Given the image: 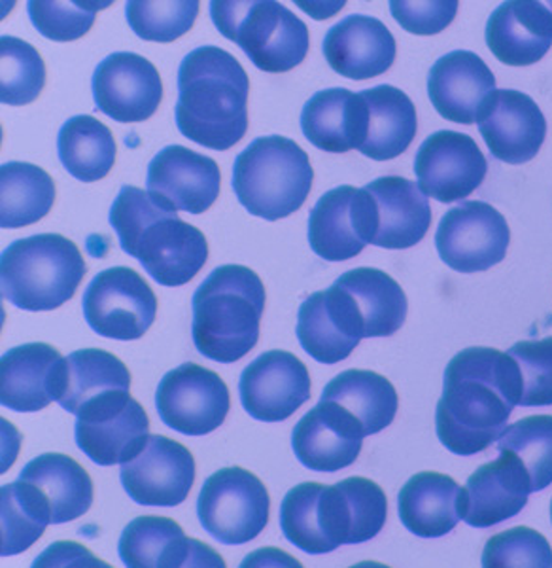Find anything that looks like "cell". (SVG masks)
I'll return each instance as SVG.
<instances>
[{
	"instance_id": "obj_1",
	"label": "cell",
	"mask_w": 552,
	"mask_h": 568,
	"mask_svg": "<svg viewBox=\"0 0 552 568\" xmlns=\"http://www.w3.org/2000/svg\"><path fill=\"white\" fill-rule=\"evenodd\" d=\"M521 396V368L513 356L490 347L463 349L444 369L437 438L460 457L487 452L508 428Z\"/></svg>"
},
{
	"instance_id": "obj_2",
	"label": "cell",
	"mask_w": 552,
	"mask_h": 568,
	"mask_svg": "<svg viewBox=\"0 0 552 568\" xmlns=\"http://www.w3.org/2000/svg\"><path fill=\"white\" fill-rule=\"evenodd\" d=\"M388 516V500L371 479L352 476L339 484L292 487L280 504L286 540L308 556H324L343 544L369 542Z\"/></svg>"
},
{
	"instance_id": "obj_3",
	"label": "cell",
	"mask_w": 552,
	"mask_h": 568,
	"mask_svg": "<svg viewBox=\"0 0 552 568\" xmlns=\"http://www.w3.org/2000/svg\"><path fill=\"white\" fill-rule=\"evenodd\" d=\"M248 74L232 53L195 48L178 69L176 128L205 149H233L248 131Z\"/></svg>"
},
{
	"instance_id": "obj_4",
	"label": "cell",
	"mask_w": 552,
	"mask_h": 568,
	"mask_svg": "<svg viewBox=\"0 0 552 568\" xmlns=\"http://www.w3.org/2000/svg\"><path fill=\"white\" fill-rule=\"evenodd\" d=\"M109 222L123 252L139 260L163 286L190 283L208 260L205 233L160 205L142 187L122 186L110 207Z\"/></svg>"
},
{
	"instance_id": "obj_5",
	"label": "cell",
	"mask_w": 552,
	"mask_h": 568,
	"mask_svg": "<svg viewBox=\"0 0 552 568\" xmlns=\"http://www.w3.org/2000/svg\"><path fill=\"white\" fill-rule=\"evenodd\" d=\"M265 300V284L251 267H216L193 294L195 349L219 364L245 358L259 339Z\"/></svg>"
},
{
	"instance_id": "obj_6",
	"label": "cell",
	"mask_w": 552,
	"mask_h": 568,
	"mask_svg": "<svg viewBox=\"0 0 552 568\" xmlns=\"http://www.w3.org/2000/svg\"><path fill=\"white\" fill-rule=\"evenodd\" d=\"M82 252L59 233L13 241L0 258L2 297L18 310L53 311L67 304L85 277Z\"/></svg>"
},
{
	"instance_id": "obj_7",
	"label": "cell",
	"mask_w": 552,
	"mask_h": 568,
	"mask_svg": "<svg viewBox=\"0 0 552 568\" xmlns=\"http://www.w3.org/2000/svg\"><path fill=\"white\" fill-rule=\"evenodd\" d=\"M315 171L307 152L292 139L259 136L233 163V190L243 207L257 219L276 222L296 213L307 201Z\"/></svg>"
},
{
	"instance_id": "obj_8",
	"label": "cell",
	"mask_w": 552,
	"mask_h": 568,
	"mask_svg": "<svg viewBox=\"0 0 552 568\" xmlns=\"http://www.w3.org/2000/svg\"><path fill=\"white\" fill-rule=\"evenodd\" d=\"M211 18L264 72H288L301 65L310 48L308 27L275 0H214Z\"/></svg>"
},
{
	"instance_id": "obj_9",
	"label": "cell",
	"mask_w": 552,
	"mask_h": 568,
	"mask_svg": "<svg viewBox=\"0 0 552 568\" xmlns=\"http://www.w3.org/2000/svg\"><path fill=\"white\" fill-rule=\"evenodd\" d=\"M270 498L256 474L227 466L206 478L197 516L208 535L227 546L252 542L269 524Z\"/></svg>"
},
{
	"instance_id": "obj_10",
	"label": "cell",
	"mask_w": 552,
	"mask_h": 568,
	"mask_svg": "<svg viewBox=\"0 0 552 568\" xmlns=\"http://www.w3.org/2000/svg\"><path fill=\"white\" fill-rule=\"evenodd\" d=\"M82 311L85 323L99 336L135 342L152 328L157 297L135 270L117 265L103 270L88 284Z\"/></svg>"
},
{
	"instance_id": "obj_11",
	"label": "cell",
	"mask_w": 552,
	"mask_h": 568,
	"mask_svg": "<svg viewBox=\"0 0 552 568\" xmlns=\"http://www.w3.org/2000/svg\"><path fill=\"white\" fill-rule=\"evenodd\" d=\"M163 425L184 436H206L224 425L232 396L213 369L186 362L163 375L155 390Z\"/></svg>"
},
{
	"instance_id": "obj_12",
	"label": "cell",
	"mask_w": 552,
	"mask_h": 568,
	"mask_svg": "<svg viewBox=\"0 0 552 568\" xmlns=\"http://www.w3.org/2000/svg\"><path fill=\"white\" fill-rule=\"evenodd\" d=\"M150 419L129 390L103 394L76 415V446L99 466L127 463L149 439Z\"/></svg>"
},
{
	"instance_id": "obj_13",
	"label": "cell",
	"mask_w": 552,
	"mask_h": 568,
	"mask_svg": "<svg viewBox=\"0 0 552 568\" xmlns=\"http://www.w3.org/2000/svg\"><path fill=\"white\" fill-rule=\"evenodd\" d=\"M511 230L498 209L463 201L447 211L436 233L439 258L458 273L487 272L508 254Z\"/></svg>"
},
{
	"instance_id": "obj_14",
	"label": "cell",
	"mask_w": 552,
	"mask_h": 568,
	"mask_svg": "<svg viewBox=\"0 0 552 568\" xmlns=\"http://www.w3.org/2000/svg\"><path fill=\"white\" fill-rule=\"evenodd\" d=\"M489 171L477 142L458 131H437L426 139L417 158L418 187L439 203H454L473 194Z\"/></svg>"
},
{
	"instance_id": "obj_15",
	"label": "cell",
	"mask_w": 552,
	"mask_h": 568,
	"mask_svg": "<svg viewBox=\"0 0 552 568\" xmlns=\"http://www.w3.org/2000/svg\"><path fill=\"white\" fill-rule=\"evenodd\" d=\"M372 232V201L366 187H334L316 201L308 216V245L328 262L356 258L371 245Z\"/></svg>"
},
{
	"instance_id": "obj_16",
	"label": "cell",
	"mask_w": 552,
	"mask_h": 568,
	"mask_svg": "<svg viewBox=\"0 0 552 568\" xmlns=\"http://www.w3.org/2000/svg\"><path fill=\"white\" fill-rule=\"evenodd\" d=\"M123 489L141 506L173 508L190 497L195 459L186 446L165 436H149L141 453L123 463Z\"/></svg>"
},
{
	"instance_id": "obj_17",
	"label": "cell",
	"mask_w": 552,
	"mask_h": 568,
	"mask_svg": "<svg viewBox=\"0 0 552 568\" xmlns=\"http://www.w3.org/2000/svg\"><path fill=\"white\" fill-rule=\"evenodd\" d=\"M238 394L252 419L280 423L310 400V374L288 351H267L243 369Z\"/></svg>"
},
{
	"instance_id": "obj_18",
	"label": "cell",
	"mask_w": 552,
	"mask_h": 568,
	"mask_svg": "<svg viewBox=\"0 0 552 568\" xmlns=\"http://www.w3.org/2000/svg\"><path fill=\"white\" fill-rule=\"evenodd\" d=\"M96 109L120 123L154 116L163 99V82L154 63L139 53H110L91 78Z\"/></svg>"
},
{
	"instance_id": "obj_19",
	"label": "cell",
	"mask_w": 552,
	"mask_h": 568,
	"mask_svg": "<svg viewBox=\"0 0 552 568\" xmlns=\"http://www.w3.org/2000/svg\"><path fill=\"white\" fill-rule=\"evenodd\" d=\"M296 334L308 356L321 364H337L352 355L366 337V328L352 297L334 283L303 302Z\"/></svg>"
},
{
	"instance_id": "obj_20",
	"label": "cell",
	"mask_w": 552,
	"mask_h": 568,
	"mask_svg": "<svg viewBox=\"0 0 552 568\" xmlns=\"http://www.w3.org/2000/svg\"><path fill=\"white\" fill-rule=\"evenodd\" d=\"M146 186L163 207L201 214L218 200L222 173L213 158L173 144L150 162Z\"/></svg>"
},
{
	"instance_id": "obj_21",
	"label": "cell",
	"mask_w": 552,
	"mask_h": 568,
	"mask_svg": "<svg viewBox=\"0 0 552 568\" xmlns=\"http://www.w3.org/2000/svg\"><path fill=\"white\" fill-rule=\"evenodd\" d=\"M477 123L490 154L509 165L532 162L545 142V116L522 91H492Z\"/></svg>"
},
{
	"instance_id": "obj_22",
	"label": "cell",
	"mask_w": 552,
	"mask_h": 568,
	"mask_svg": "<svg viewBox=\"0 0 552 568\" xmlns=\"http://www.w3.org/2000/svg\"><path fill=\"white\" fill-rule=\"evenodd\" d=\"M364 430L350 412L320 400L292 433V449L308 470L339 471L360 457Z\"/></svg>"
},
{
	"instance_id": "obj_23",
	"label": "cell",
	"mask_w": 552,
	"mask_h": 568,
	"mask_svg": "<svg viewBox=\"0 0 552 568\" xmlns=\"http://www.w3.org/2000/svg\"><path fill=\"white\" fill-rule=\"evenodd\" d=\"M117 554L131 568L225 567L213 548L187 538L181 525L168 517L133 519L120 536Z\"/></svg>"
},
{
	"instance_id": "obj_24",
	"label": "cell",
	"mask_w": 552,
	"mask_h": 568,
	"mask_svg": "<svg viewBox=\"0 0 552 568\" xmlns=\"http://www.w3.org/2000/svg\"><path fill=\"white\" fill-rule=\"evenodd\" d=\"M67 358L48 343H25L0 358V404L32 414L58 402L63 390Z\"/></svg>"
},
{
	"instance_id": "obj_25",
	"label": "cell",
	"mask_w": 552,
	"mask_h": 568,
	"mask_svg": "<svg viewBox=\"0 0 552 568\" xmlns=\"http://www.w3.org/2000/svg\"><path fill=\"white\" fill-rule=\"evenodd\" d=\"M532 485L521 463L500 453L498 459L481 465L462 489V519L469 527L487 529L519 516L528 504Z\"/></svg>"
},
{
	"instance_id": "obj_26",
	"label": "cell",
	"mask_w": 552,
	"mask_h": 568,
	"mask_svg": "<svg viewBox=\"0 0 552 568\" xmlns=\"http://www.w3.org/2000/svg\"><path fill=\"white\" fill-rule=\"evenodd\" d=\"M321 50L328 65L350 80H369L385 74L398 53L390 29L364 13H352L331 27Z\"/></svg>"
},
{
	"instance_id": "obj_27",
	"label": "cell",
	"mask_w": 552,
	"mask_h": 568,
	"mask_svg": "<svg viewBox=\"0 0 552 568\" xmlns=\"http://www.w3.org/2000/svg\"><path fill=\"white\" fill-rule=\"evenodd\" d=\"M371 195L375 232L371 245L403 251L425 240L431 226L428 195L403 176H380L366 184Z\"/></svg>"
},
{
	"instance_id": "obj_28",
	"label": "cell",
	"mask_w": 552,
	"mask_h": 568,
	"mask_svg": "<svg viewBox=\"0 0 552 568\" xmlns=\"http://www.w3.org/2000/svg\"><path fill=\"white\" fill-rule=\"evenodd\" d=\"M492 91H495L494 72L477 53L466 50L437 59L428 74L431 104L449 122L477 123Z\"/></svg>"
},
{
	"instance_id": "obj_29",
	"label": "cell",
	"mask_w": 552,
	"mask_h": 568,
	"mask_svg": "<svg viewBox=\"0 0 552 568\" xmlns=\"http://www.w3.org/2000/svg\"><path fill=\"white\" fill-rule=\"evenodd\" d=\"M484 39L503 65L538 63L552 45V2H503L490 16Z\"/></svg>"
},
{
	"instance_id": "obj_30",
	"label": "cell",
	"mask_w": 552,
	"mask_h": 568,
	"mask_svg": "<svg viewBox=\"0 0 552 568\" xmlns=\"http://www.w3.org/2000/svg\"><path fill=\"white\" fill-rule=\"evenodd\" d=\"M301 131L313 146L324 152L360 150L367 133L366 101L345 88L318 91L303 106Z\"/></svg>"
},
{
	"instance_id": "obj_31",
	"label": "cell",
	"mask_w": 552,
	"mask_h": 568,
	"mask_svg": "<svg viewBox=\"0 0 552 568\" xmlns=\"http://www.w3.org/2000/svg\"><path fill=\"white\" fill-rule=\"evenodd\" d=\"M398 510L412 535L441 538L462 519V487L447 474L420 471L401 487Z\"/></svg>"
},
{
	"instance_id": "obj_32",
	"label": "cell",
	"mask_w": 552,
	"mask_h": 568,
	"mask_svg": "<svg viewBox=\"0 0 552 568\" xmlns=\"http://www.w3.org/2000/svg\"><path fill=\"white\" fill-rule=\"evenodd\" d=\"M367 106L366 141L360 152L375 162H388L411 146L417 136V109L409 95L390 84L360 91Z\"/></svg>"
},
{
	"instance_id": "obj_33",
	"label": "cell",
	"mask_w": 552,
	"mask_h": 568,
	"mask_svg": "<svg viewBox=\"0 0 552 568\" xmlns=\"http://www.w3.org/2000/svg\"><path fill=\"white\" fill-rule=\"evenodd\" d=\"M20 479L44 495L52 510V525L74 521L88 514L93 504L91 476L69 455L44 453L23 466Z\"/></svg>"
},
{
	"instance_id": "obj_34",
	"label": "cell",
	"mask_w": 552,
	"mask_h": 568,
	"mask_svg": "<svg viewBox=\"0 0 552 568\" xmlns=\"http://www.w3.org/2000/svg\"><path fill=\"white\" fill-rule=\"evenodd\" d=\"M320 400L335 402L356 417L364 436H372L392 425L399 398L392 383L371 369H347L321 390Z\"/></svg>"
},
{
	"instance_id": "obj_35",
	"label": "cell",
	"mask_w": 552,
	"mask_h": 568,
	"mask_svg": "<svg viewBox=\"0 0 552 568\" xmlns=\"http://www.w3.org/2000/svg\"><path fill=\"white\" fill-rule=\"evenodd\" d=\"M335 284L348 292L358 307L366 337H390L407 318V296L388 273L375 267H356L343 273Z\"/></svg>"
},
{
	"instance_id": "obj_36",
	"label": "cell",
	"mask_w": 552,
	"mask_h": 568,
	"mask_svg": "<svg viewBox=\"0 0 552 568\" xmlns=\"http://www.w3.org/2000/svg\"><path fill=\"white\" fill-rule=\"evenodd\" d=\"M129 388L131 374L116 355L103 349L74 351L67 356L63 390L58 402L64 412L78 415L99 396Z\"/></svg>"
},
{
	"instance_id": "obj_37",
	"label": "cell",
	"mask_w": 552,
	"mask_h": 568,
	"mask_svg": "<svg viewBox=\"0 0 552 568\" xmlns=\"http://www.w3.org/2000/svg\"><path fill=\"white\" fill-rule=\"evenodd\" d=\"M59 162L80 182H96L116 163V141L112 131L93 116H72L58 136Z\"/></svg>"
},
{
	"instance_id": "obj_38",
	"label": "cell",
	"mask_w": 552,
	"mask_h": 568,
	"mask_svg": "<svg viewBox=\"0 0 552 568\" xmlns=\"http://www.w3.org/2000/svg\"><path fill=\"white\" fill-rule=\"evenodd\" d=\"M55 184L44 169L32 163L8 162L0 168V227L31 226L50 213Z\"/></svg>"
},
{
	"instance_id": "obj_39",
	"label": "cell",
	"mask_w": 552,
	"mask_h": 568,
	"mask_svg": "<svg viewBox=\"0 0 552 568\" xmlns=\"http://www.w3.org/2000/svg\"><path fill=\"white\" fill-rule=\"evenodd\" d=\"M52 525V510L44 495L23 479L0 489V556L23 554Z\"/></svg>"
},
{
	"instance_id": "obj_40",
	"label": "cell",
	"mask_w": 552,
	"mask_h": 568,
	"mask_svg": "<svg viewBox=\"0 0 552 568\" xmlns=\"http://www.w3.org/2000/svg\"><path fill=\"white\" fill-rule=\"evenodd\" d=\"M498 452L521 463L532 493L546 489L552 484V415H532L509 425L498 439Z\"/></svg>"
},
{
	"instance_id": "obj_41",
	"label": "cell",
	"mask_w": 552,
	"mask_h": 568,
	"mask_svg": "<svg viewBox=\"0 0 552 568\" xmlns=\"http://www.w3.org/2000/svg\"><path fill=\"white\" fill-rule=\"evenodd\" d=\"M45 84L44 59L16 37L0 39V103L23 106L39 99Z\"/></svg>"
},
{
	"instance_id": "obj_42",
	"label": "cell",
	"mask_w": 552,
	"mask_h": 568,
	"mask_svg": "<svg viewBox=\"0 0 552 568\" xmlns=\"http://www.w3.org/2000/svg\"><path fill=\"white\" fill-rule=\"evenodd\" d=\"M200 13L197 0H131L125 4L131 31L149 42H174L192 31Z\"/></svg>"
},
{
	"instance_id": "obj_43",
	"label": "cell",
	"mask_w": 552,
	"mask_h": 568,
	"mask_svg": "<svg viewBox=\"0 0 552 568\" xmlns=\"http://www.w3.org/2000/svg\"><path fill=\"white\" fill-rule=\"evenodd\" d=\"M109 7V2H45V0H31L27 4V12L32 26L42 37L53 42H72L90 33L95 23L96 13L101 8Z\"/></svg>"
},
{
	"instance_id": "obj_44",
	"label": "cell",
	"mask_w": 552,
	"mask_h": 568,
	"mask_svg": "<svg viewBox=\"0 0 552 568\" xmlns=\"http://www.w3.org/2000/svg\"><path fill=\"white\" fill-rule=\"evenodd\" d=\"M487 568H551L552 548L545 536L530 527H513L490 538L482 551Z\"/></svg>"
},
{
	"instance_id": "obj_45",
	"label": "cell",
	"mask_w": 552,
	"mask_h": 568,
	"mask_svg": "<svg viewBox=\"0 0 552 568\" xmlns=\"http://www.w3.org/2000/svg\"><path fill=\"white\" fill-rule=\"evenodd\" d=\"M509 355L521 368V406H552V337L519 342Z\"/></svg>"
},
{
	"instance_id": "obj_46",
	"label": "cell",
	"mask_w": 552,
	"mask_h": 568,
	"mask_svg": "<svg viewBox=\"0 0 552 568\" xmlns=\"http://www.w3.org/2000/svg\"><path fill=\"white\" fill-rule=\"evenodd\" d=\"M393 20L403 27L407 33L431 37L444 31L457 18L458 2H390Z\"/></svg>"
},
{
	"instance_id": "obj_47",
	"label": "cell",
	"mask_w": 552,
	"mask_h": 568,
	"mask_svg": "<svg viewBox=\"0 0 552 568\" xmlns=\"http://www.w3.org/2000/svg\"><path fill=\"white\" fill-rule=\"evenodd\" d=\"M551 521H552V503H551Z\"/></svg>"
}]
</instances>
